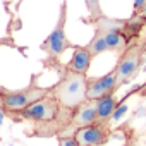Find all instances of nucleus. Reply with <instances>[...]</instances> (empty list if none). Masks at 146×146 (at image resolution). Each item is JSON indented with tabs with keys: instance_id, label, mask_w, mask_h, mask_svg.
<instances>
[{
	"instance_id": "nucleus-2",
	"label": "nucleus",
	"mask_w": 146,
	"mask_h": 146,
	"mask_svg": "<svg viewBox=\"0 0 146 146\" xmlns=\"http://www.w3.org/2000/svg\"><path fill=\"white\" fill-rule=\"evenodd\" d=\"M52 93V88H41L36 84H29L24 90L19 91H0V107H4V110L12 112V113H19L21 110L28 108L29 105H33L35 102L48 96Z\"/></svg>"
},
{
	"instance_id": "nucleus-10",
	"label": "nucleus",
	"mask_w": 146,
	"mask_h": 146,
	"mask_svg": "<svg viewBox=\"0 0 146 146\" xmlns=\"http://www.w3.org/2000/svg\"><path fill=\"white\" fill-rule=\"evenodd\" d=\"M103 36H105V41H107L108 50L110 52H115V53H122L129 45L134 43L124 31H105Z\"/></svg>"
},
{
	"instance_id": "nucleus-9",
	"label": "nucleus",
	"mask_w": 146,
	"mask_h": 146,
	"mask_svg": "<svg viewBox=\"0 0 146 146\" xmlns=\"http://www.w3.org/2000/svg\"><path fill=\"white\" fill-rule=\"evenodd\" d=\"M95 105H96L98 120L100 122H110L115 108L120 105V100L115 98V93H110V95H105V96L95 100Z\"/></svg>"
},
{
	"instance_id": "nucleus-6",
	"label": "nucleus",
	"mask_w": 146,
	"mask_h": 146,
	"mask_svg": "<svg viewBox=\"0 0 146 146\" xmlns=\"http://www.w3.org/2000/svg\"><path fill=\"white\" fill-rule=\"evenodd\" d=\"M119 79H117V72L115 69L110 70L108 74L102 76V78H95V79H88V100L95 102L105 95H110V93H115L119 90Z\"/></svg>"
},
{
	"instance_id": "nucleus-17",
	"label": "nucleus",
	"mask_w": 146,
	"mask_h": 146,
	"mask_svg": "<svg viewBox=\"0 0 146 146\" xmlns=\"http://www.w3.org/2000/svg\"><path fill=\"white\" fill-rule=\"evenodd\" d=\"M144 86H146V84H144Z\"/></svg>"
},
{
	"instance_id": "nucleus-16",
	"label": "nucleus",
	"mask_w": 146,
	"mask_h": 146,
	"mask_svg": "<svg viewBox=\"0 0 146 146\" xmlns=\"http://www.w3.org/2000/svg\"><path fill=\"white\" fill-rule=\"evenodd\" d=\"M141 45H143V48L146 50V35H143V38H141Z\"/></svg>"
},
{
	"instance_id": "nucleus-11",
	"label": "nucleus",
	"mask_w": 146,
	"mask_h": 146,
	"mask_svg": "<svg viewBox=\"0 0 146 146\" xmlns=\"http://www.w3.org/2000/svg\"><path fill=\"white\" fill-rule=\"evenodd\" d=\"M86 48L90 50V53H91L93 57H96V55H100V53H103V52H108V46H107V41H105L103 33L95 31V36H93V40L86 45Z\"/></svg>"
},
{
	"instance_id": "nucleus-3",
	"label": "nucleus",
	"mask_w": 146,
	"mask_h": 146,
	"mask_svg": "<svg viewBox=\"0 0 146 146\" xmlns=\"http://www.w3.org/2000/svg\"><path fill=\"white\" fill-rule=\"evenodd\" d=\"M146 55V50L141 45V40L134 41L132 45H129L119 57V62L115 65V72H117V79H119V86L125 84L127 81H131L136 72L139 70L143 58Z\"/></svg>"
},
{
	"instance_id": "nucleus-7",
	"label": "nucleus",
	"mask_w": 146,
	"mask_h": 146,
	"mask_svg": "<svg viewBox=\"0 0 146 146\" xmlns=\"http://www.w3.org/2000/svg\"><path fill=\"white\" fill-rule=\"evenodd\" d=\"M98 122V113H96V105L91 100H86L83 105H79L74 113H72V120H70V127H74L76 131L86 125H91Z\"/></svg>"
},
{
	"instance_id": "nucleus-5",
	"label": "nucleus",
	"mask_w": 146,
	"mask_h": 146,
	"mask_svg": "<svg viewBox=\"0 0 146 146\" xmlns=\"http://www.w3.org/2000/svg\"><path fill=\"white\" fill-rule=\"evenodd\" d=\"M112 134L110 129V122H95L91 125L81 127L74 132L76 141L79 143V146H103L108 143Z\"/></svg>"
},
{
	"instance_id": "nucleus-12",
	"label": "nucleus",
	"mask_w": 146,
	"mask_h": 146,
	"mask_svg": "<svg viewBox=\"0 0 146 146\" xmlns=\"http://www.w3.org/2000/svg\"><path fill=\"white\" fill-rule=\"evenodd\" d=\"M58 146H79V143L76 141L74 136H64L58 139Z\"/></svg>"
},
{
	"instance_id": "nucleus-8",
	"label": "nucleus",
	"mask_w": 146,
	"mask_h": 146,
	"mask_svg": "<svg viewBox=\"0 0 146 146\" xmlns=\"http://www.w3.org/2000/svg\"><path fill=\"white\" fill-rule=\"evenodd\" d=\"M93 55L90 53V50L86 46H74V53H72V58L67 64V70L72 72H79V74H86L90 65H91Z\"/></svg>"
},
{
	"instance_id": "nucleus-15",
	"label": "nucleus",
	"mask_w": 146,
	"mask_h": 146,
	"mask_svg": "<svg viewBox=\"0 0 146 146\" xmlns=\"http://www.w3.org/2000/svg\"><path fill=\"white\" fill-rule=\"evenodd\" d=\"M137 16H141V17H146V4L143 5V9H141V12H139Z\"/></svg>"
},
{
	"instance_id": "nucleus-1",
	"label": "nucleus",
	"mask_w": 146,
	"mask_h": 146,
	"mask_svg": "<svg viewBox=\"0 0 146 146\" xmlns=\"http://www.w3.org/2000/svg\"><path fill=\"white\" fill-rule=\"evenodd\" d=\"M88 78L86 74L67 70L64 72L62 79L52 88V96L57 98V102L67 108V110H76L79 105H83L88 96Z\"/></svg>"
},
{
	"instance_id": "nucleus-14",
	"label": "nucleus",
	"mask_w": 146,
	"mask_h": 146,
	"mask_svg": "<svg viewBox=\"0 0 146 146\" xmlns=\"http://www.w3.org/2000/svg\"><path fill=\"white\" fill-rule=\"evenodd\" d=\"M4 117H5V113H4V107H0V125H2V122H4Z\"/></svg>"
},
{
	"instance_id": "nucleus-4",
	"label": "nucleus",
	"mask_w": 146,
	"mask_h": 146,
	"mask_svg": "<svg viewBox=\"0 0 146 146\" xmlns=\"http://www.w3.org/2000/svg\"><path fill=\"white\" fill-rule=\"evenodd\" d=\"M65 19H67V2L64 0V4L60 7V16H58V21H57V26L55 29L50 33V36L43 41L41 48L52 57V58H57L60 57L67 48H74L67 36H65Z\"/></svg>"
},
{
	"instance_id": "nucleus-13",
	"label": "nucleus",
	"mask_w": 146,
	"mask_h": 146,
	"mask_svg": "<svg viewBox=\"0 0 146 146\" xmlns=\"http://www.w3.org/2000/svg\"><path fill=\"white\" fill-rule=\"evenodd\" d=\"M146 4V0H134V11H132V16H137L139 12H141V9H143V5Z\"/></svg>"
}]
</instances>
